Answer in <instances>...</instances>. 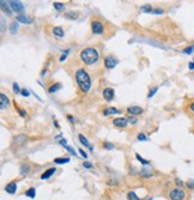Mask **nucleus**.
Listing matches in <instances>:
<instances>
[{
  "label": "nucleus",
  "instance_id": "obj_1",
  "mask_svg": "<svg viewBox=\"0 0 194 200\" xmlns=\"http://www.w3.org/2000/svg\"><path fill=\"white\" fill-rule=\"evenodd\" d=\"M76 80L77 84L79 86V89L83 92H88L91 88V79L90 76L88 74V72L84 68H78L76 72Z\"/></svg>",
  "mask_w": 194,
  "mask_h": 200
},
{
  "label": "nucleus",
  "instance_id": "obj_2",
  "mask_svg": "<svg viewBox=\"0 0 194 200\" xmlns=\"http://www.w3.org/2000/svg\"><path fill=\"white\" fill-rule=\"evenodd\" d=\"M99 55H98V52H97L95 48L92 47H89V48H85L80 52V59L85 64V65H94L96 64L97 60H98Z\"/></svg>",
  "mask_w": 194,
  "mask_h": 200
},
{
  "label": "nucleus",
  "instance_id": "obj_3",
  "mask_svg": "<svg viewBox=\"0 0 194 200\" xmlns=\"http://www.w3.org/2000/svg\"><path fill=\"white\" fill-rule=\"evenodd\" d=\"M169 197L171 200H183L186 198V192L181 188H174L169 192Z\"/></svg>",
  "mask_w": 194,
  "mask_h": 200
},
{
  "label": "nucleus",
  "instance_id": "obj_4",
  "mask_svg": "<svg viewBox=\"0 0 194 200\" xmlns=\"http://www.w3.org/2000/svg\"><path fill=\"white\" fill-rule=\"evenodd\" d=\"M91 29H92V33L96 34V35H101V34H103V31H104V28H103L102 23L98 22V21L91 22Z\"/></svg>",
  "mask_w": 194,
  "mask_h": 200
},
{
  "label": "nucleus",
  "instance_id": "obj_5",
  "mask_svg": "<svg viewBox=\"0 0 194 200\" xmlns=\"http://www.w3.org/2000/svg\"><path fill=\"white\" fill-rule=\"evenodd\" d=\"M119 64V61H118V59H115L114 56H107L105 59H104V66L107 67L108 69H112V68H114V67L116 66Z\"/></svg>",
  "mask_w": 194,
  "mask_h": 200
},
{
  "label": "nucleus",
  "instance_id": "obj_6",
  "mask_svg": "<svg viewBox=\"0 0 194 200\" xmlns=\"http://www.w3.org/2000/svg\"><path fill=\"white\" fill-rule=\"evenodd\" d=\"M113 124L115 127H119V128H125L128 124V120L126 118H115L113 120Z\"/></svg>",
  "mask_w": 194,
  "mask_h": 200
},
{
  "label": "nucleus",
  "instance_id": "obj_7",
  "mask_svg": "<svg viewBox=\"0 0 194 200\" xmlns=\"http://www.w3.org/2000/svg\"><path fill=\"white\" fill-rule=\"evenodd\" d=\"M8 2H10V6L12 7V10L16 12L24 10V5L22 4V1H8Z\"/></svg>",
  "mask_w": 194,
  "mask_h": 200
},
{
  "label": "nucleus",
  "instance_id": "obj_8",
  "mask_svg": "<svg viewBox=\"0 0 194 200\" xmlns=\"http://www.w3.org/2000/svg\"><path fill=\"white\" fill-rule=\"evenodd\" d=\"M5 191L8 193V194H15L16 191H17V182L16 181H12L10 183H7L5 186Z\"/></svg>",
  "mask_w": 194,
  "mask_h": 200
},
{
  "label": "nucleus",
  "instance_id": "obj_9",
  "mask_svg": "<svg viewBox=\"0 0 194 200\" xmlns=\"http://www.w3.org/2000/svg\"><path fill=\"white\" fill-rule=\"evenodd\" d=\"M103 97L105 98V101H112L114 98V89L112 88H105L103 90Z\"/></svg>",
  "mask_w": 194,
  "mask_h": 200
},
{
  "label": "nucleus",
  "instance_id": "obj_10",
  "mask_svg": "<svg viewBox=\"0 0 194 200\" xmlns=\"http://www.w3.org/2000/svg\"><path fill=\"white\" fill-rule=\"evenodd\" d=\"M127 111L132 115H138V114H141L143 113V108L141 107H138V105H132L127 108Z\"/></svg>",
  "mask_w": 194,
  "mask_h": 200
},
{
  "label": "nucleus",
  "instance_id": "obj_11",
  "mask_svg": "<svg viewBox=\"0 0 194 200\" xmlns=\"http://www.w3.org/2000/svg\"><path fill=\"white\" fill-rule=\"evenodd\" d=\"M55 171H57V169L55 168H49V169H47L42 175H41V179L42 180H48L52 175H54L55 174Z\"/></svg>",
  "mask_w": 194,
  "mask_h": 200
},
{
  "label": "nucleus",
  "instance_id": "obj_12",
  "mask_svg": "<svg viewBox=\"0 0 194 200\" xmlns=\"http://www.w3.org/2000/svg\"><path fill=\"white\" fill-rule=\"evenodd\" d=\"M8 105V98L5 94H0V108L1 109H6Z\"/></svg>",
  "mask_w": 194,
  "mask_h": 200
},
{
  "label": "nucleus",
  "instance_id": "obj_13",
  "mask_svg": "<svg viewBox=\"0 0 194 200\" xmlns=\"http://www.w3.org/2000/svg\"><path fill=\"white\" fill-rule=\"evenodd\" d=\"M78 137H79V141H80V143H82V144H83L84 146L89 147V149H90L91 151L94 150V147H92V146L90 145V143H89V140L86 139V137H85V135H83L82 133H79V135H78Z\"/></svg>",
  "mask_w": 194,
  "mask_h": 200
},
{
  "label": "nucleus",
  "instance_id": "obj_14",
  "mask_svg": "<svg viewBox=\"0 0 194 200\" xmlns=\"http://www.w3.org/2000/svg\"><path fill=\"white\" fill-rule=\"evenodd\" d=\"M17 22H21V23H24V24H31L32 21L30 18H28L27 16H24V15H19V16H17Z\"/></svg>",
  "mask_w": 194,
  "mask_h": 200
},
{
  "label": "nucleus",
  "instance_id": "obj_15",
  "mask_svg": "<svg viewBox=\"0 0 194 200\" xmlns=\"http://www.w3.org/2000/svg\"><path fill=\"white\" fill-rule=\"evenodd\" d=\"M53 34L55 35V36H58V37H64V29L61 28V27H55L54 29H53Z\"/></svg>",
  "mask_w": 194,
  "mask_h": 200
},
{
  "label": "nucleus",
  "instance_id": "obj_16",
  "mask_svg": "<svg viewBox=\"0 0 194 200\" xmlns=\"http://www.w3.org/2000/svg\"><path fill=\"white\" fill-rule=\"evenodd\" d=\"M24 194H25V197H28V198L35 199V197H36V189H35L34 187H31V188H29Z\"/></svg>",
  "mask_w": 194,
  "mask_h": 200
},
{
  "label": "nucleus",
  "instance_id": "obj_17",
  "mask_svg": "<svg viewBox=\"0 0 194 200\" xmlns=\"http://www.w3.org/2000/svg\"><path fill=\"white\" fill-rule=\"evenodd\" d=\"M0 2H1V4H0V5H1V11H2L6 16H8V17H10V16L12 15V13H11V11H10V8L5 5V1H0Z\"/></svg>",
  "mask_w": 194,
  "mask_h": 200
},
{
  "label": "nucleus",
  "instance_id": "obj_18",
  "mask_svg": "<svg viewBox=\"0 0 194 200\" xmlns=\"http://www.w3.org/2000/svg\"><path fill=\"white\" fill-rule=\"evenodd\" d=\"M29 170H30V168L28 164H23L22 167H21V175L22 176H27L28 174H29Z\"/></svg>",
  "mask_w": 194,
  "mask_h": 200
},
{
  "label": "nucleus",
  "instance_id": "obj_19",
  "mask_svg": "<svg viewBox=\"0 0 194 200\" xmlns=\"http://www.w3.org/2000/svg\"><path fill=\"white\" fill-rule=\"evenodd\" d=\"M140 11L141 12H145V13H152V11H154V8L151 7V5H149V4H146V5H144V6H141L140 7Z\"/></svg>",
  "mask_w": 194,
  "mask_h": 200
},
{
  "label": "nucleus",
  "instance_id": "obj_20",
  "mask_svg": "<svg viewBox=\"0 0 194 200\" xmlns=\"http://www.w3.org/2000/svg\"><path fill=\"white\" fill-rule=\"evenodd\" d=\"M119 113V110L118 109H115L114 107H109V108H107L104 111H103V114L104 115H109V114H118Z\"/></svg>",
  "mask_w": 194,
  "mask_h": 200
},
{
  "label": "nucleus",
  "instance_id": "obj_21",
  "mask_svg": "<svg viewBox=\"0 0 194 200\" xmlns=\"http://www.w3.org/2000/svg\"><path fill=\"white\" fill-rule=\"evenodd\" d=\"M59 89H61V84H60V83H57V84L52 85V86L49 88V90H48V91H49L50 94H54V92H57Z\"/></svg>",
  "mask_w": 194,
  "mask_h": 200
},
{
  "label": "nucleus",
  "instance_id": "obj_22",
  "mask_svg": "<svg viewBox=\"0 0 194 200\" xmlns=\"http://www.w3.org/2000/svg\"><path fill=\"white\" fill-rule=\"evenodd\" d=\"M25 139H27V137H25L24 134H21V135H18V137H16L15 143H16V145H21L23 141H25Z\"/></svg>",
  "mask_w": 194,
  "mask_h": 200
},
{
  "label": "nucleus",
  "instance_id": "obj_23",
  "mask_svg": "<svg viewBox=\"0 0 194 200\" xmlns=\"http://www.w3.org/2000/svg\"><path fill=\"white\" fill-rule=\"evenodd\" d=\"M70 162V158H67V157H63V158H55L54 160V163L55 164H65V163H68Z\"/></svg>",
  "mask_w": 194,
  "mask_h": 200
},
{
  "label": "nucleus",
  "instance_id": "obj_24",
  "mask_svg": "<svg viewBox=\"0 0 194 200\" xmlns=\"http://www.w3.org/2000/svg\"><path fill=\"white\" fill-rule=\"evenodd\" d=\"M135 157H137V160H138V161H139L143 166H149V164H150V162H149V161H145L143 157H140V155H139V153H135Z\"/></svg>",
  "mask_w": 194,
  "mask_h": 200
},
{
  "label": "nucleus",
  "instance_id": "obj_25",
  "mask_svg": "<svg viewBox=\"0 0 194 200\" xmlns=\"http://www.w3.org/2000/svg\"><path fill=\"white\" fill-rule=\"evenodd\" d=\"M17 30H18V24H17V22H12V24H11V27H10V31H11V34H16Z\"/></svg>",
  "mask_w": 194,
  "mask_h": 200
},
{
  "label": "nucleus",
  "instance_id": "obj_26",
  "mask_svg": "<svg viewBox=\"0 0 194 200\" xmlns=\"http://www.w3.org/2000/svg\"><path fill=\"white\" fill-rule=\"evenodd\" d=\"M127 200H140L138 198V195L134 193V192H128L127 194Z\"/></svg>",
  "mask_w": 194,
  "mask_h": 200
},
{
  "label": "nucleus",
  "instance_id": "obj_27",
  "mask_svg": "<svg viewBox=\"0 0 194 200\" xmlns=\"http://www.w3.org/2000/svg\"><path fill=\"white\" fill-rule=\"evenodd\" d=\"M103 147H104L105 150H113V149H114V144H113V143L104 141V143H103Z\"/></svg>",
  "mask_w": 194,
  "mask_h": 200
},
{
  "label": "nucleus",
  "instance_id": "obj_28",
  "mask_svg": "<svg viewBox=\"0 0 194 200\" xmlns=\"http://www.w3.org/2000/svg\"><path fill=\"white\" fill-rule=\"evenodd\" d=\"M194 52V46H191V47H187V48H185L183 49V54H192Z\"/></svg>",
  "mask_w": 194,
  "mask_h": 200
},
{
  "label": "nucleus",
  "instance_id": "obj_29",
  "mask_svg": "<svg viewBox=\"0 0 194 200\" xmlns=\"http://www.w3.org/2000/svg\"><path fill=\"white\" fill-rule=\"evenodd\" d=\"M66 17H67V18L76 19V18H78V13H77V12H68V13H66Z\"/></svg>",
  "mask_w": 194,
  "mask_h": 200
},
{
  "label": "nucleus",
  "instance_id": "obj_30",
  "mask_svg": "<svg viewBox=\"0 0 194 200\" xmlns=\"http://www.w3.org/2000/svg\"><path fill=\"white\" fill-rule=\"evenodd\" d=\"M157 90H158V88H157V86H154V88L150 90V92H149V95H147V98H151V97L157 92Z\"/></svg>",
  "mask_w": 194,
  "mask_h": 200
},
{
  "label": "nucleus",
  "instance_id": "obj_31",
  "mask_svg": "<svg viewBox=\"0 0 194 200\" xmlns=\"http://www.w3.org/2000/svg\"><path fill=\"white\" fill-rule=\"evenodd\" d=\"M54 8H57V10H64L65 8V6H64V4H61V2H54Z\"/></svg>",
  "mask_w": 194,
  "mask_h": 200
},
{
  "label": "nucleus",
  "instance_id": "obj_32",
  "mask_svg": "<svg viewBox=\"0 0 194 200\" xmlns=\"http://www.w3.org/2000/svg\"><path fill=\"white\" fill-rule=\"evenodd\" d=\"M138 140H139V141H146V140H147V137L144 133H139L138 134Z\"/></svg>",
  "mask_w": 194,
  "mask_h": 200
},
{
  "label": "nucleus",
  "instance_id": "obj_33",
  "mask_svg": "<svg viewBox=\"0 0 194 200\" xmlns=\"http://www.w3.org/2000/svg\"><path fill=\"white\" fill-rule=\"evenodd\" d=\"M22 90L19 89V86H18V84L17 83H13V92L15 94H19Z\"/></svg>",
  "mask_w": 194,
  "mask_h": 200
},
{
  "label": "nucleus",
  "instance_id": "obj_34",
  "mask_svg": "<svg viewBox=\"0 0 194 200\" xmlns=\"http://www.w3.org/2000/svg\"><path fill=\"white\" fill-rule=\"evenodd\" d=\"M64 147L66 149V150H67V151H68V152H70V153H72L73 156H76V151H74V150H73V149H72L70 145H65Z\"/></svg>",
  "mask_w": 194,
  "mask_h": 200
},
{
  "label": "nucleus",
  "instance_id": "obj_35",
  "mask_svg": "<svg viewBox=\"0 0 194 200\" xmlns=\"http://www.w3.org/2000/svg\"><path fill=\"white\" fill-rule=\"evenodd\" d=\"M21 94L24 96V97H28L29 95H30V91L28 90V89H22V91H21Z\"/></svg>",
  "mask_w": 194,
  "mask_h": 200
},
{
  "label": "nucleus",
  "instance_id": "obj_36",
  "mask_svg": "<svg viewBox=\"0 0 194 200\" xmlns=\"http://www.w3.org/2000/svg\"><path fill=\"white\" fill-rule=\"evenodd\" d=\"M68 53H70V49H66V50H65V54H63L61 58H60V61H61V63H64L65 60H66V56H67Z\"/></svg>",
  "mask_w": 194,
  "mask_h": 200
},
{
  "label": "nucleus",
  "instance_id": "obj_37",
  "mask_svg": "<svg viewBox=\"0 0 194 200\" xmlns=\"http://www.w3.org/2000/svg\"><path fill=\"white\" fill-rule=\"evenodd\" d=\"M164 11L162 10V8H155L154 11H152V13H155V15H162Z\"/></svg>",
  "mask_w": 194,
  "mask_h": 200
},
{
  "label": "nucleus",
  "instance_id": "obj_38",
  "mask_svg": "<svg viewBox=\"0 0 194 200\" xmlns=\"http://www.w3.org/2000/svg\"><path fill=\"white\" fill-rule=\"evenodd\" d=\"M128 122H131V124H137V119L135 118H133V116H128Z\"/></svg>",
  "mask_w": 194,
  "mask_h": 200
},
{
  "label": "nucleus",
  "instance_id": "obj_39",
  "mask_svg": "<svg viewBox=\"0 0 194 200\" xmlns=\"http://www.w3.org/2000/svg\"><path fill=\"white\" fill-rule=\"evenodd\" d=\"M83 167L86 168V169H90V168H92V164L89 163V162H84V163H83Z\"/></svg>",
  "mask_w": 194,
  "mask_h": 200
},
{
  "label": "nucleus",
  "instance_id": "obj_40",
  "mask_svg": "<svg viewBox=\"0 0 194 200\" xmlns=\"http://www.w3.org/2000/svg\"><path fill=\"white\" fill-rule=\"evenodd\" d=\"M79 153L82 155V157H84V158H88V155L85 153V151H84L83 149H79Z\"/></svg>",
  "mask_w": 194,
  "mask_h": 200
},
{
  "label": "nucleus",
  "instance_id": "obj_41",
  "mask_svg": "<svg viewBox=\"0 0 194 200\" xmlns=\"http://www.w3.org/2000/svg\"><path fill=\"white\" fill-rule=\"evenodd\" d=\"M187 187L188 188H194V181H188L187 182Z\"/></svg>",
  "mask_w": 194,
  "mask_h": 200
},
{
  "label": "nucleus",
  "instance_id": "obj_42",
  "mask_svg": "<svg viewBox=\"0 0 194 200\" xmlns=\"http://www.w3.org/2000/svg\"><path fill=\"white\" fill-rule=\"evenodd\" d=\"M4 30H5V21L4 18H1V33H4Z\"/></svg>",
  "mask_w": 194,
  "mask_h": 200
},
{
  "label": "nucleus",
  "instance_id": "obj_43",
  "mask_svg": "<svg viewBox=\"0 0 194 200\" xmlns=\"http://www.w3.org/2000/svg\"><path fill=\"white\" fill-rule=\"evenodd\" d=\"M18 111H19V114H21L22 118H25V116H27V113H25V111H23V110H21V109H18Z\"/></svg>",
  "mask_w": 194,
  "mask_h": 200
},
{
  "label": "nucleus",
  "instance_id": "obj_44",
  "mask_svg": "<svg viewBox=\"0 0 194 200\" xmlns=\"http://www.w3.org/2000/svg\"><path fill=\"white\" fill-rule=\"evenodd\" d=\"M67 119H68V121H70V122H74V121H76V120H74V118H73L72 115H67Z\"/></svg>",
  "mask_w": 194,
  "mask_h": 200
},
{
  "label": "nucleus",
  "instance_id": "obj_45",
  "mask_svg": "<svg viewBox=\"0 0 194 200\" xmlns=\"http://www.w3.org/2000/svg\"><path fill=\"white\" fill-rule=\"evenodd\" d=\"M175 182L177 183V186H182V185H183V183H182V181H181L180 179H176V180H175Z\"/></svg>",
  "mask_w": 194,
  "mask_h": 200
},
{
  "label": "nucleus",
  "instance_id": "obj_46",
  "mask_svg": "<svg viewBox=\"0 0 194 200\" xmlns=\"http://www.w3.org/2000/svg\"><path fill=\"white\" fill-rule=\"evenodd\" d=\"M189 110H191L192 113H194V102H193V103H191V104H189Z\"/></svg>",
  "mask_w": 194,
  "mask_h": 200
},
{
  "label": "nucleus",
  "instance_id": "obj_47",
  "mask_svg": "<svg viewBox=\"0 0 194 200\" xmlns=\"http://www.w3.org/2000/svg\"><path fill=\"white\" fill-rule=\"evenodd\" d=\"M188 67H189V69L194 71V63H189V64H188Z\"/></svg>",
  "mask_w": 194,
  "mask_h": 200
},
{
  "label": "nucleus",
  "instance_id": "obj_48",
  "mask_svg": "<svg viewBox=\"0 0 194 200\" xmlns=\"http://www.w3.org/2000/svg\"><path fill=\"white\" fill-rule=\"evenodd\" d=\"M54 125H55V127H57V128H60V126H59V122H58V121H54Z\"/></svg>",
  "mask_w": 194,
  "mask_h": 200
},
{
  "label": "nucleus",
  "instance_id": "obj_49",
  "mask_svg": "<svg viewBox=\"0 0 194 200\" xmlns=\"http://www.w3.org/2000/svg\"><path fill=\"white\" fill-rule=\"evenodd\" d=\"M144 200H151V199H144Z\"/></svg>",
  "mask_w": 194,
  "mask_h": 200
}]
</instances>
